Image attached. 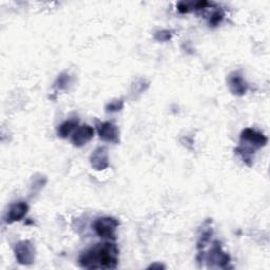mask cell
<instances>
[{"mask_svg":"<svg viewBox=\"0 0 270 270\" xmlns=\"http://www.w3.org/2000/svg\"><path fill=\"white\" fill-rule=\"evenodd\" d=\"M118 263V249L114 244H97L81 253L79 264L88 269H113Z\"/></svg>","mask_w":270,"mask_h":270,"instance_id":"obj_1","label":"cell"},{"mask_svg":"<svg viewBox=\"0 0 270 270\" xmlns=\"http://www.w3.org/2000/svg\"><path fill=\"white\" fill-rule=\"evenodd\" d=\"M92 226L96 234L101 237L114 239V232L118 226V222L112 219V217H101V219H97Z\"/></svg>","mask_w":270,"mask_h":270,"instance_id":"obj_2","label":"cell"},{"mask_svg":"<svg viewBox=\"0 0 270 270\" xmlns=\"http://www.w3.org/2000/svg\"><path fill=\"white\" fill-rule=\"evenodd\" d=\"M16 258L21 264H31L34 260V249L30 242H21L16 247Z\"/></svg>","mask_w":270,"mask_h":270,"instance_id":"obj_3","label":"cell"},{"mask_svg":"<svg viewBox=\"0 0 270 270\" xmlns=\"http://www.w3.org/2000/svg\"><path fill=\"white\" fill-rule=\"evenodd\" d=\"M93 133L94 131L90 126L88 125L81 126L76 131H75L72 137V141L74 142L75 146H78V147L84 146L87 141H89L92 138Z\"/></svg>","mask_w":270,"mask_h":270,"instance_id":"obj_4","label":"cell"},{"mask_svg":"<svg viewBox=\"0 0 270 270\" xmlns=\"http://www.w3.org/2000/svg\"><path fill=\"white\" fill-rule=\"evenodd\" d=\"M99 134L101 138L106 141L117 142L118 141V131L114 125L111 123H103L99 126Z\"/></svg>","mask_w":270,"mask_h":270,"instance_id":"obj_5","label":"cell"},{"mask_svg":"<svg viewBox=\"0 0 270 270\" xmlns=\"http://www.w3.org/2000/svg\"><path fill=\"white\" fill-rule=\"evenodd\" d=\"M242 140H245L247 142H250L256 148L263 147L266 142L267 138L264 136L263 134L258 133L254 130L251 129H246L242 134Z\"/></svg>","mask_w":270,"mask_h":270,"instance_id":"obj_6","label":"cell"},{"mask_svg":"<svg viewBox=\"0 0 270 270\" xmlns=\"http://www.w3.org/2000/svg\"><path fill=\"white\" fill-rule=\"evenodd\" d=\"M91 164L96 170H102L108 166V154L104 148H99L91 155Z\"/></svg>","mask_w":270,"mask_h":270,"instance_id":"obj_7","label":"cell"},{"mask_svg":"<svg viewBox=\"0 0 270 270\" xmlns=\"http://www.w3.org/2000/svg\"><path fill=\"white\" fill-rule=\"evenodd\" d=\"M28 211V206L25 202H18L11 207L9 214H7V222L13 223L15 221H20L26 215Z\"/></svg>","mask_w":270,"mask_h":270,"instance_id":"obj_8","label":"cell"},{"mask_svg":"<svg viewBox=\"0 0 270 270\" xmlns=\"http://www.w3.org/2000/svg\"><path fill=\"white\" fill-rule=\"evenodd\" d=\"M209 261H211L212 263H216L219 266L224 267L226 264L229 263V257L226 253H224L221 250V246L215 245L214 248L212 249L211 253H210Z\"/></svg>","mask_w":270,"mask_h":270,"instance_id":"obj_9","label":"cell"},{"mask_svg":"<svg viewBox=\"0 0 270 270\" xmlns=\"http://www.w3.org/2000/svg\"><path fill=\"white\" fill-rule=\"evenodd\" d=\"M230 87L236 94H243L246 92V84L238 75L230 78Z\"/></svg>","mask_w":270,"mask_h":270,"instance_id":"obj_10","label":"cell"},{"mask_svg":"<svg viewBox=\"0 0 270 270\" xmlns=\"http://www.w3.org/2000/svg\"><path fill=\"white\" fill-rule=\"evenodd\" d=\"M77 126V122L76 121H69L64 123L61 127L58 128V135L62 137H67L68 135H69L75 127Z\"/></svg>","mask_w":270,"mask_h":270,"instance_id":"obj_11","label":"cell"},{"mask_svg":"<svg viewBox=\"0 0 270 270\" xmlns=\"http://www.w3.org/2000/svg\"><path fill=\"white\" fill-rule=\"evenodd\" d=\"M222 18H223V14H220L219 12H217L213 15V17L211 18V22L213 25H217L222 20Z\"/></svg>","mask_w":270,"mask_h":270,"instance_id":"obj_12","label":"cell"},{"mask_svg":"<svg viewBox=\"0 0 270 270\" xmlns=\"http://www.w3.org/2000/svg\"><path fill=\"white\" fill-rule=\"evenodd\" d=\"M123 107V104H122V106H118V101H116V102H113V103H111L110 104V106H109V111H117L118 109H121Z\"/></svg>","mask_w":270,"mask_h":270,"instance_id":"obj_13","label":"cell"}]
</instances>
